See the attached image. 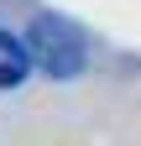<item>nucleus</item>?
I'll list each match as a JSON object with an SVG mask.
<instances>
[{"mask_svg":"<svg viewBox=\"0 0 141 146\" xmlns=\"http://www.w3.org/2000/svg\"><path fill=\"white\" fill-rule=\"evenodd\" d=\"M26 47H31V63L47 78H73V73H84V42H78V31L63 16H37L31 31H26Z\"/></svg>","mask_w":141,"mask_h":146,"instance_id":"obj_1","label":"nucleus"},{"mask_svg":"<svg viewBox=\"0 0 141 146\" xmlns=\"http://www.w3.org/2000/svg\"><path fill=\"white\" fill-rule=\"evenodd\" d=\"M26 73H31V47H21L11 31H0V89L26 84Z\"/></svg>","mask_w":141,"mask_h":146,"instance_id":"obj_2","label":"nucleus"}]
</instances>
